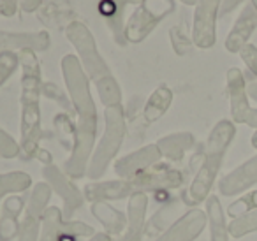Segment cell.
I'll list each match as a JSON object with an SVG mask.
<instances>
[{
    "label": "cell",
    "mask_w": 257,
    "mask_h": 241,
    "mask_svg": "<svg viewBox=\"0 0 257 241\" xmlns=\"http://www.w3.org/2000/svg\"><path fill=\"white\" fill-rule=\"evenodd\" d=\"M62 76L65 88L71 97L76 114V136L71 155L65 162V174L72 180H81L86 176L90 159L97 143V129H99V113L97 104L92 95V81L83 71L78 57L67 53L60 62Z\"/></svg>",
    "instance_id": "6da1fadb"
},
{
    "label": "cell",
    "mask_w": 257,
    "mask_h": 241,
    "mask_svg": "<svg viewBox=\"0 0 257 241\" xmlns=\"http://www.w3.org/2000/svg\"><path fill=\"white\" fill-rule=\"evenodd\" d=\"M22 69V95H20V157L30 160L36 157L43 138V116H41V88L43 69L36 51H20Z\"/></svg>",
    "instance_id": "7a4b0ae2"
},
{
    "label": "cell",
    "mask_w": 257,
    "mask_h": 241,
    "mask_svg": "<svg viewBox=\"0 0 257 241\" xmlns=\"http://www.w3.org/2000/svg\"><path fill=\"white\" fill-rule=\"evenodd\" d=\"M185 183V174L180 169L173 167H161V169H150L143 174L134 178H116L107 181H90L83 188L85 199L92 204L97 201H123L131 199L138 194H155V192H166L173 188H180Z\"/></svg>",
    "instance_id": "3957f363"
},
{
    "label": "cell",
    "mask_w": 257,
    "mask_h": 241,
    "mask_svg": "<svg viewBox=\"0 0 257 241\" xmlns=\"http://www.w3.org/2000/svg\"><path fill=\"white\" fill-rule=\"evenodd\" d=\"M236 136V127L231 120H220L215 124V127L210 131L204 148L201 152V164L196 169L192 181L189 187L182 192V201L185 206L196 208L201 202H206V199L211 195L217 176L224 164V157L231 146L232 139Z\"/></svg>",
    "instance_id": "277c9868"
},
{
    "label": "cell",
    "mask_w": 257,
    "mask_h": 241,
    "mask_svg": "<svg viewBox=\"0 0 257 241\" xmlns=\"http://www.w3.org/2000/svg\"><path fill=\"white\" fill-rule=\"evenodd\" d=\"M127 136V114L123 104L120 106L104 107V131L100 139L95 143L92 159H90L86 176L92 181H97L106 174L111 164H114L118 152Z\"/></svg>",
    "instance_id": "5b68a950"
},
{
    "label": "cell",
    "mask_w": 257,
    "mask_h": 241,
    "mask_svg": "<svg viewBox=\"0 0 257 241\" xmlns=\"http://www.w3.org/2000/svg\"><path fill=\"white\" fill-rule=\"evenodd\" d=\"M65 37L76 50V57H78L83 71L86 72V76H88V79L93 83L95 88L116 79L113 76V72H111L107 62L100 55L95 37H93V34L90 32V29L85 23L71 22L67 25V29H65Z\"/></svg>",
    "instance_id": "8992f818"
},
{
    "label": "cell",
    "mask_w": 257,
    "mask_h": 241,
    "mask_svg": "<svg viewBox=\"0 0 257 241\" xmlns=\"http://www.w3.org/2000/svg\"><path fill=\"white\" fill-rule=\"evenodd\" d=\"M175 11V0H143L125 23L127 43L140 44L159 27V23Z\"/></svg>",
    "instance_id": "52a82bcc"
},
{
    "label": "cell",
    "mask_w": 257,
    "mask_h": 241,
    "mask_svg": "<svg viewBox=\"0 0 257 241\" xmlns=\"http://www.w3.org/2000/svg\"><path fill=\"white\" fill-rule=\"evenodd\" d=\"M51 194H53V190L44 180L32 185L30 195L27 197L22 223H20V232L16 237L18 241H39L41 223H43V216L46 209L50 208Z\"/></svg>",
    "instance_id": "ba28073f"
},
{
    "label": "cell",
    "mask_w": 257,
    "mask_h": 241,
    "mask_svg": "<svg viewBox=\"0 0 257 241\" xmlns=\"http://www.w3.org/2000/svg\"><path fill=\"white\" fill-rule=\"evenodd\" d=\"M43 178L51 187V190L60 197L64 218L72 220V216H74L86 202L83 190L74 183L72 178H69L67 174H65V171H62L60 167L55 166V164L43 166Z\"/></svg>",
    "instance_id": "9c48e42d"
},
{
    "label": "cell",
    "mask_w": 257,
    "mask_h": 241,
    "mask_svg": "<svg viewBox=\"0 0 257 241\" xmlns=\"http://www.w3.org/2000/svg\"><path fill=\"white\" fill-rule=\"evenodd\" d=\"M222 0H197L192 23V43L201 50H210L217 41V18Z\"/></svg>",
    "instance_id": "30bf717a"
},
{
    "label": "cell",
    "mask_w": 257,
    "mask_h": 241,
    "mask_svg": "<svg viewBox=\"0 0 257 241\" xmlns=\"http://www.w3.org/2000/svg\"><path fill=\"white\" fill-rule=\"evenodd\" d=\"M227 93L232 124H245L252 129H257V109H253L248 104L245 76L236 67L227 71Z\"/></svg>",
    "instance_id": "8fae6325"
},
{
    "label": "cell",
    "mask_w": 257,
    "mask_h": 241,
    "mask_svg": "<svg viewBox=\"0 0 257 241\" xmlns=\"http://www.w3.org/2000/svg\"><path fill=\"white\" fill-rule=\"evenodd\" d=\"M161 160L162 155L159 152L157 145L152 143V145H145L140 150H134V152L116 159L113 164V171L118 178L128 180V178H134L138 174H143L157 167Z\"/></svg>",
    "instance_id": "7c38bea8"
},
{
    "label": "cell",
    "mask_w": 257,
    "mask_h": 241,
    "mask_svg": "<svg viewBox=\"0 0 257 241\" xmlns=\"http://www.w3.org/2000/svg\"><path fill=\"white\" fill-rule=\"evenodd\" d=\"M206 227V211L199 208H189L168 230H164L154 241H196Z\"/></svg>",
    "instance_id": "4fadbf2b"
},
{
    "label": "cell",
    "mask_w": 257,
    "mask_h": 241,
    "mask_svg": "<svg viewBox=\"0 0 257 241\" xmlns=\"http://www.w3.org/2000/svg\"><path fill=\"white\" fill-rule=\"evenodd\" d=\"M257 185V155L250 157L243 164L224 174L218 180V194L224 197H236L245 192H248L252 187Z\"/></svg>",
    "instance_id": "5bb4252c"
},
{
    "label": "cell",
    "mask_w": 257,
    "mask_h": 241,
    "mask_svg": "<svg viewBox=\"0 0 257 241\" xmlns=\"http://www.w3.org/2000/svg\"><path fill=\"white\" fill-rule=\"evenodd\" d=\"M51 46V37L46 30L36 32H11V30H0V51H36L43 53Z\"/></svg>",
    "instance_id": "9a60e30c"
},
{
    "label": "cell",
    "mask_w": 257,
    "mask_h": 241,
    "mask_svg": "<svg viewBox=\"0 0 257 241\" xmlns=\"http://www.w3.org/2000/svg\"><path fill=\"white\" fill-rule=\"evenodd\" d=\"M150 199L147 194H138L127 201V225L123 232L114 241H143L145 223H147V211Z\"/></svg>",
    "instance_id": "2e32d148"
},
{
    "label": "cell",
    "mask_w": 257,
    "mask_h": 241,
    "mask_svg": "<svg viewBox=\"0 0 257 241\" xmlns=\"http://www.w3.org/2000/svg\"><path fill=\"white\" fill-rule=\"evenodd\" d=\"M183 206L185 204H183L182 199H176V197H171L162 206H159L154 211V215L150 218H147V223H145V237H150L154 241L164 230H168L183 215L182 213Z\"/></svg>",
    "instance_id": "e0dca14e"
},
{
    "label": "cell",
    "mask_w": 257,
    "mask_h": 241,
    "mask_svg": "<svg viewBox=\"0 0 257 241\" xmlns=\"http://www.w3.org/2000/svg\"><path fill=\"white\" fill-rule=\"evenodd\" d=\"M27 197L13 194L2 204L0 209V241H13L18 237L22 215L25 211Z\"/></svg>",
    "instance_id": "ac0fdd59"
},
{
    "label": "cell",
    "mask_w": 257,
    "mask_h": 241,
    "mask_svg": "<svg viewBox=\"0 0 257 241\" xmlns=\"http://www.w3.org/2000/svg\"><path fill=\"white\" fill-rule=\"evenodd\" d=\"M257 27V11L253 6H246L241 11L239 18L232 25L227 39H225V50L229 53H239L248 44L250 36Z\"/></svg>",
    "instance_id": "d6986e66"
},
{
    "label": "cell",
    "mask_w": 257,
    "mask_h": 241,
    "mask_svg": "<svg viewBox=\"0 0 257 241\" xmlns=\"http://www.w3.org/2000/svg\"><path fill=\"white\" fill-rule=\"evenodd\" d=\"M143 0H102L100 2V13L107 23V29L113 34V39L118 46L123 48L127 44L125 39V18L123 9L125 6H140Z\"/></svg>",
    "instance_id": "ffe728a7"
},
{
    "label": "cell",
    "mask_w": 257,
    "mask_h": 241,
    "mask_svg": "<svg viewBox=\"0 0 257 241\" xmlns=\"http://www.w3.org/2000/svg\"><path fill=\"white\" fill-rule=\"evenodd\" d=\"M155 145H157L162 159H166L168 162L178 164L196 146V138H194V134H190L187 131L173 132V134L162 136Z\"/></svg>",
    "instance_id": "44dd1931"
},
{
    "label": "cell",
    "mask_w": 257,
    "mask_h": 241,
    "mask_svg": "<svg viewBox=\"0 0 257 241\" xmlns=\"http://www.w3.org/2000/svg\"><path fill=\"white\" fill-rule=\"evenodd\" d=\"M90 211H92L93 218L104 227V232L109 234L111 237H118L123 232L125 225H127V213L114 208L107 201L92 202L90 204Z\"/></svg>",
    "instance_id": "7402d4cb"
},
{
    "label": "cell",
    "mask_w": 257,
    "mask_h": 241,
    "mask_svg": "<svg viewBox=\"0 0 257 241\" xmlns=\"http://www.w3.org/2000/svg\"><path fill=\"white\" fill-rule=\"evenodd\" d=\"M204 211L208 215V232L210 241H229L227 215H225L218 195H210L204 202Z\"/></svg>",
    "instance_id": "603a6c76"
},
{
    "label": "cell",
    "mask_w": 257,
    "mask_h": 241,
    "mask_svg": "<svg viewBox=\"0 0 257 241\" xmlns=\"http://www.w3.org/2000/svg\"><path fill=\"white\" fill-rule=\"evenodd\" d=\"M173 104V90L168 85H159L143 104L145 124H155L169 111Z\"/></svg>",
    "instance_id": "cb8c5ba5"
},
{
    "label": "cell",
    "mask_w": 257,
    "mask_h": 241,
    "mask_svg": "<svg viewBox=\"0 0 257 241\" xmlns=\"http://www.w3.org/2000/svg\"><path fill=\"white\" fill-rule=\"evenodd\" d=\"M32 188V176L25 171H8L0 173V209L4 201L13 194H23Z\"/></svg>",
    "instance_id": "d4e9b609"
},
{
    "label": "cell",
    "mask_w": 257,
    "mask_h": 241,
    "mask_svg": "<svg viewBox=\"0 0 257 241\" xmlns=\"http://www.w3.org/2000/svg\"><path fill=\"white\" fill-rule=\"evenodd\" d=\"M64 223L65 218H64V213H62V208L50 206L43 216L39 241H60L64 237V234H62Z\"/></svg>",
    "instance_id": "484cf974"
},
{
    "label": "cell",
    "mask_w": 257,
    "mask_h": 241,
    "mask_svg": "<svg viewBox=\"0 0 257 241\" xmlns=\"http://www.w3.org/2000/svg\"><path fill=\"white\" fill-rule=\"evenodd\" d=\"M53 125H55V131H57L58 139H60V143L64 145V148L72 150L74 136H76V122H72L71 114L64 113V111L55 114Z\"/></svg>",
    "instance_id": "4316f807"
},
{
    "label": "cell",
    "mask_w": 257,
    "mask_h": 241,
    "mask_svg": "<svg viewBox=\"0 0 257 241\" xmlns=\"http://www.w3.org/2000/svg\"><path fill=\"white\" fill-rule=\"evenodd\" d=\"M41 93H43L46 99L53 100L58 107H62V111L67 114H72L74 113V107H72V102H71V97H69L67 90L60 88L57 83L53 81H44L43 83V88H41Z\"/></svg>",
    "instance_id": "83f0119b"
},
{
    "label": "cell",
    "mask_w": 257,
    "mask_h": 241,
    "mask_svg": "<svg viewBox=\"0 0 257 241\" xmlns=\"http://www.w3.org/2000/svg\"><path fill=\"white\" fill-rule=\"evenodd\" d=\"M255 209H257V190H248L229 204L225 215L231 220H234V218H238V216H243L250 211H255Z\"/></svg>",
    "instance_id": "f1b7e54d"
},
{
    "label": "cell",
    "mask_w": 257,
    "mask_h": 241,
    "mask_svg": "<svg viewBox=\"0 0 257 241\" xmlns=\"http://www.w3.org/2000/svg\"><path fill=\"white\" fill-rule=\"evenodd\" d=\"M227 230L231 237H243L246 234H252L257 230V209L250 211L243 216L227 222Z\"/></svg>",
    "instance_id": "f546056e"
},
{
    "label": "cell",
    "mask_w": 257,
    "mask_h": 241,
    "mask_svg": "<svg viewBox=\"0 0 257 241\" xmlns=\"http://www.w3.org/2000/svg\"><path fill=\"white\" fill-rule=\"evenodd\" d=\"M20 67V55L15 51H0V88L13 78Z\"/></svg>",
    "instance_id": "4dcf8cb0"
},
{
    "label": "cell",
    "mask_w": 257,
    "mask_h": 241,
    "mask_svg": "<svg viewBox=\"0 0 257 241\" xmlns=\"http://www.w3.org/2000/svg\"><path fill=\"white\" fill-rule=\"evenodd\" d=\"M169 41H171L173 51H175L178 57L189 55L194 48L192 37L187 36L180 27H171V29H169Z\"/></svg>",
    "instance_id": "1f68e13d"
},
{
    "label": "cell",
    "mask_w": 257,
    "mask_h": 241,
    "mask_svg": "<svg viewBox=\"0 0 257 241\" xmlns=\"http://www.w3.org/2000/svg\"><path fill=\"white\" fill-rule=\"evenodd\" d=\"M0 157L8 160L20 157V143L2 127H0Z\"/></svg>",
    "instance_id": "d6a6232c"
},
{
    "label": "cell",
    "mask_w": 257,
    "mask_h": 241,
    "mask_svg": "<svg viewBox=\"0 0 257 241\" xmlns=\"http://www.w3.org/2000/svg\"><path fill=\"white\" fill-rule=\"evenodd\" d=\"M239 57H241V60L245 62L248 71L257 78V48L252 46V44H246V46L239 51Z\"/></svg>",
    "instance_id": "836d02e7"
},
{
    "label": "cell",
    "mask_w": 257,
    "mask_h": 241,
    "mask_svg": "<svg viewBox=\"0 0 257 241\" xmlns=\"http://www.w3.org/2000/svg\"><path fill=\"white\" fill-rule=\"evenodd\" d=\"M20 9V0H0V16L13 18Z\"/></svg>",
    "instance_id": "e575fe53"
},
{
    "label": "cell",
    "mask_w": 257,
    "mask_h": 241,
    "mask_svg": "<svg viewBox=\"0 0 257 241\" xmlns=\"http://www.w3.org/2000/svg\"><path fill=\"white\" fill-rule=\"evenodd\" d=\"M41 8V0H20V9L23 13H36Z\"/></svg>",
    "instance_id": "d590c367"
},
{
    "label": "cell",
    "mask_w": 257,
    "mask_h": 241,
    "mask_svg": "<svg viewBox=\"0 0 257 241\" xmlns=\"http://www.w3.org/2000/svg\"><path fill=\"white\" fill-rule=\"evenodd\" d=\"M246 93H248V97H252L253 100H257V81L246 83Z\"/></svg>",
    "instance_id": "8d00e7d4"
},
{
    "label": "cell",
    "mask_w": 257,
    "mask_h": 241,
    "mask_svg": "<svg viewBox=\"0 0 257 241\" xmlns=\"http://www.w3.org/2000/svg\"><path fill=\"white\" fill-rule=\"evenodd\" d=\"M86 241H113V237H111L109 234H106L102 230V232H95L92 237H88Z\"/></svg>",
    "instance_id": "74e56055"
},
{
    "label": "cell",
    "mask_w": 257,
    "mask_h": 241,
    "mask_svg": "<svg viewBox=\"0 0 257 241\" xmlns=\"http://www.w3.org/2000/svg\"><path fill=\"white\" fill-rule=\"evenodd\" d=\"M252 146L257 150V129H255V132H253V136H252Z\"/></svg>",
    "instance_id": "f35d334b"
},
{
    "label": "cell",
    "mask_w": 257,
    "mask_h": 241,
    "mask_svg": "<svg viewBox=\"0 0 257 241\" xmlns=\"http://www.w3.org/2000/svg\"><path fill=\"white\" fill-rule=\"evenodd\" d=\"M180 2H183V4H187V6H196L197 4V0H180Z\"/></svg>",
    "instance_id": "ab89813d"
}]
</instances>
